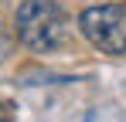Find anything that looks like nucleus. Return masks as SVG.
<instances>
[{
    "label": "nucleus",
    "instance_id": "3",
    "mask_svg": "<svg viewBox=\"0 0 126 122\" xmlns=\"http://www.w3.org/2000/svg\"><path fill=\"white\" fill-rule=\"evenodd\" d=\"M7 54H10V37H7V34L0 31V61L7 58Z\"/></svg>",
    "mask_w": 126,
    "mask_h": 122
},
{
    "label": "nucleus",
    "instance_id": "2",
    "mask_svg": "<svg viewBox=\"0 0 126 122\" xmlns=\"http://www.w3.org/2000/svg\"><path fill=\"white\" fill-rule=\"evenodd\" d=\"M79 31L102 54H126V7L99 3L79 14Z\"/></svg>",
    "mask_w": 126,
    "mask_h": 122
},
{
    "label": "nucleus",
    "instance_id": "4",
    "mask_svg": "<svg viewBox=\"0 0 126 122\" xmlns=\"http://www.w3.org/2000/svg\"><path fill=\"white\" fill-rule=\"evenodd\" d=\"M7 109H10V105H0V119H3V115H10V112H7Z\"/></svg>",
    "mask_w": 126,
    "mask_h": 122
},
{
    "label": "nucleus",
    "instance_id": "1",
    "mask_svg": "<svg viewBox=\"0 0 126 122\" xmlns=\"http://www.w3.org/2000/svg\"><path fill=\"white\" fill-rule=\"evenodd\" d=\"M17 37L24 48L48 54V51H58L65 44V10L55 0H24L17 7Z\"/></svg>",
    "mask_w": 126,
    "mask_h": 122
}]
</instances>
